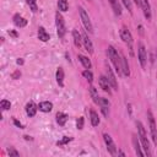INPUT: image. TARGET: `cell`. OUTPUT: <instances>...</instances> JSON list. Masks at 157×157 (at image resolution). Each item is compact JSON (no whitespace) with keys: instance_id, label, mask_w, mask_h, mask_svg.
<instances>
[{"instance_id":"9a60e30c","label":"cell","mask_w":157,"mask_h":157,"mask_svg":"<svg viewBox=\"0 0 157 157\" xmlns=\"http://www.w3.org/2000/svg\"><path fill=\"white\" fill-rule=\"evenodd\" d=\"M72 38H74V44H75V47L81 48V45H82V34H81L77 29H74V31H72Z\"/></svg>"},{"instance_id":"30bf717a","label":"cell","mask_w":157,"mask_h":157,"mask_svg":"<svg viewBox=\"0 0 157 157\" xmlns=\"http://www.w3.org/2000/svg\"><path fill=\"white\" fill-rule=\"evenodd\" d=\"M98 83H99V87H101L104 92H108V94L112 93V91H110V83H109L107 76L101 75V76H99V80H98Z\"/></svg>"},{"instance_id":"1f68e13d","label":"cell","mask_w":157,"mask_h":157,"mask_svg":"<svg viewBox=\"0 0 157 157\" xmlns=\"http://www.w3.org/2000/svg\"><path fill=\"white\" fill-rule=\"evenodd\" d=\"M121 4L128 9V11L131 13L132 12V5H131V0H121Z\"/></svg>"},{"instance_id":"ab89813d","label":"cell","mask_w":157,"mask_h":157,"mask_svg":"<svg viewBox=\"0 0 157 157\" xmlns=\"http://www.w3.org/2000/svg\"><path fill=\"white\" fill-rule=\"evenodd\" d=\"M156 53H157V52H156Z\"/></svg>"},{"instance_id":"e575fe53","label":"cell","mask_w":157,"mask_h":157,"mask_svg":"<svg viewBox=\"0 0 157 157\" xmlns=\"http://www.w3.org/2000/svg\"><path fill=\"white\" fill-rule=\"evenodd\" d=\"M11 76H12V78L17 80V78H18V77L21 76V72H20V70H16V71H15V72H13V74H12Z\"/></svg>"},{"instance_id":"f35d334b","label":"cell","mask_w":157,"mask_h":157,"mask_svg":"<svg viewBox=\"0 0 157 157\" xmlns=\"http://www.w3.org/2000/svg\"><path fill=\"white\" fill-rule=\"evenodd\" d=\"M134 2H135L137 6H141V0H134Z\"/></svg>"},{"instance_id":"603a6c76","label":"cell","mask_w":157,"mask_h":157,"mask_svg":"<svg viewBox=\"0 0 157 157\" xmlns=\"http://www.w3.org/2000/svg\"><path fill=\"white\" fill-rule=\"evenodd\" d=\"M56 82L60 87L64 86V70H63V67H58V70H56Z\"/></svg>"},{"instance_id":"8d00e7d4","label":"cell","mask_w":157,"mask_h":157,"mask_svg":"<svg viewBox=\"0 0 157 157\" xmlns=\"http://www.w3.org/2000/svg\"><path fill=\"white\" fill-rule=\"evenodd\" d=\"M9 34H10V36H12L13 38H16V37L18 36V34H17V33H16L15 31H9Z\"/></svg>"},{"instance_id":"cb8c5ba5","label":"cell","mask_w":157,"mask_h":157,"mask_svg":"<svg viewBox=\"0 0 157 157\" xmlns=\"http://www.w3.org/2000/svg\"><path fill=\"white\" fill-rule=\"evenodd\" d=\"M77 58H78L80 63L83 65V67H86V69H91V60H90L87 56H85V55H81V54H80Z\"/></svg>"},{"instance_id":"d590c367","label":"cell","mask_w":157,"mask_h":157,"mask_svg":"<svg viewBox=\"0 0 157 157\" xmlns=\"http://www.w3.org/2000/svg\"><path fill=\"white\" fill-rule=\"evenodd\" d=\"M13 123H15V125H16V126H18V128H21V129L23 128V125H22V124H21L18 120H16V119H15V120H13Z\"/></svg>"},{"instance_id":"d6986e66","label":"cell","mask_w":157,"mask_h":157,"mask_svg":"<svg viewBox=\"0 0 157 157\" xmlns=\"http://www.w3.org/2000/svg\"><path fill=\"white\" fill-rule=\"evenodd\" d=\"M132 146H134L135 153H136L137 156H145V152H142L141 146H140V144H139V140H137L136 135H132Z\"/></svg>"},{"instance_id":"ac0fdd59","label":"cell","mask_w":157,"mask_h":157,"mask_svg":"<svg viewBox=\"0 0 157 157\" xmlns=\"http://www.w3.org/2000/svg\"><path fill=\"white\" fill-rule=\"evenodd\" d=\"M121 74L126 77L130 76V69H129V64H128V59L125 56H121Z\"/></svg>"},{"instance_id":"e0dca14e","label":"cell","mask_w":157,"mask_h":157,"mask_svg":"<svg viewBox=\"0 0 157 157\" xmlns=\"http://www.w3.org/2000/svg\"><path fill=\"white\" fill-rule=\"evenodd\" d=\"M38 39L42 40V42H48V40L50 39L49 33H48V32L45 31V28L42 27V26L38 28Z\"/></svg>"},{"instance_id":"f1b7e54d","label":"cell","mask_w":157,"mask_h":157,"mask_svg":"<svg viewBox=\"0 0 157 157\" xmlns=\"http://www.w3.org/2000/svg\"><path fill=\"white\" fill-rule=\"evenodd\" d=\"M0 105H1V109H2V110H9V109L11 108V103H10V101H7V99H1Z\"/></svg>"},{"instance_id":"4fadbf2b","label":"cell","mask_w":157,"mask_h":157,"mask_svg":"<svg viewBox=\"0 0 157 157\" xmlns=\"http://www.w3.org/2000/svg\"><path fill=\"white\" fill-rule=\"evenodd\" d=\"M37 109H38V105H36L34 102H28V103L26 104V113H27V115H28L29 118L36 115Z\"/></svg>"},{"instance_id":"7c38bea8","label":"cell","mask_w":157,"mask_h":157,"mask_svg":"<svg viewBox=\"0 0 157 157\" xmlns=\"http://www.w3.org/2000/svg\"><path fill=\"white\" fill-rule=\"evenodd\" d=\"M82 43H83L85 49L88 52V54H92L93 53V44H92L91 39L88 38L87 33H82Z\"/></svg>"},{"instance_id":"f546056e","label":"cell","mask_w":157,"mask_h":157,"mask_svg":"<svg viewBox=\"0 0 157 157\" xmlns=\"http://www.w3.org/2000/svg\"><path fill=\"white\" fill-rule=\"evenodd\" d=\"M26 2L28 4L29 9H31L33 12H36V11L38 10V6H37V0H26Z\"/></svg>"},{"instance_id":"4316f807","label":"cell","mask_w":157,"mask_h":157,"mask_svg":"<svg viewBox=\"0 0 157 157\" xmlns=\"http://www.w3.org/2000/svg\"><path fill=\"white\" fill-rule=\"evenodd\" d=\"M90 94H91V97H92V99H93V102L97 104L98 103V93H97V90L93 87V86H91L90 87Z\"/></svg>"},{"instance_id":"8992f818","label":"cell","mask_w":157,"mask_h":157,"mask_svg":"<svg viewBox=\"0 0 157 157\" xmlns=\"http://www.w3.org/2000/svg\"><path fill=\"white\" fill-rule=\"evenodd\" d=\"M147 118H148V125H150V132H151V137L155 145H157V126L155 123V118L151 113V110L147 112Z\"/></svg>"},{"instance_id":"74e56055","label":"cell","mask_w":157,"mask_h":157,"mask_svg":"<svg viewBox=\"0 0 157 157\" xmlns=\"http://www.w3.org/2000/svg\"><path fill=\"white\" fill-rule=\"evenodd\" d=\"M16 63H17V65H22V64H23V60H22L21 58H18V59L16 60Z\"/></svg>"},{"instance_id":"8fae6325","label":"cell","mask_w":157,"mask_h":157,"mask_svg":"<svg viewBox=\"0 0 157 157\" xmlns=\"http://www.w3.org/2000/svg\"><path fill=\"white\" fill-rule=\"evenodd\" d=\"M107 78H108V81H109V83H110L112 88L117 91V90H118V82H117V77H115V75L113 74V71H112V69H110L109 66H107Z\"/></svg>"},{"instance_id":"44dd1931","label":"cell","mask_w":157,"mask_h":157,"mask_svg":"<svg viewBox=\"0 0 157 157\" xmlns=\"http://www.w3.org/2000/svg\"><path fill=\"white\" fill-rule=\"evenodd\" d=\"M90 119H91V124L93 126H97L99 124V117H98V113L93 109L90 110Z\"/></svg>"},{"instance_id":"ba28073f","label":"cell","mask_w":157,"mask_h":157,"mask_svg":"<svg viewBox=\"0 0 157 157\" xmlns=\"http://www.w3.org/2000/svg\"><path fill=\"white\" fill-rule=\"evenodd\" d=\"M103 140H104V142H105V146H107L108 152H109L112 156H115V155H117V146H115L113 139L110 137V135L104 134V135H103Z\"/></svg>"},{"instance_id":"9c48e42d","label":"cell","mask_w":157,"mask_h":157,"mask_svg":"<svg viewBox=\"0 0 157 157\" xmlns=\"http://www.w3.org/2000/svg\"><path fill=\"white\" fill-rule=\"evenodd\" d=\"M140 7L142 9V12H144V16L146 17V20L151 21L152 15H151V5H150L148 0H141V6Z\"/></svg>"},{"instance_id":"836d02e7","label":"cell","mask_w":157,"mask_h":157,"mask_svg":"<svg viewBox=\"0 0 157 157\" xmlns=\"http://www.w3.org/2000/svg\"><path fill=\"white\" fill-rule=\"evenodd\" d=\"M7 153H9L10 156H16V157H17V156L20 155V153H18V152H17V151H16L15 148H12V147L7 148Z\"/></svg>"},{"instance_id":"ffe728a7","label":"cell","mask_w":157,"mask_h":157,"mask_svg":"<svg viewBox=\"0 0 157 157\" xmlns=\"http://www.w3.org/2000/svg\"><path fill=\"white\" fill-rule=\"evenodd\" d=\"M108 1H109L110 6H112L114 13H115L117 16H120V15H121V6H120L119 0H108Z\"/></svg>"},{"instance_id":"d6a6232c","label":"cell","mask_w":157,"mask_h":157,"mask_svg":"<svg viewBox=\"0 0 157 157\" xmlns=\"http://www.w3.org/2000/svg\"><path fill=\"white\" fill-rule=\"evenodd\" d=\"M83 123H85V120H83V117H80V118L76 120V128H77L78 130L83 129Z\"/></svg>"},{"instance_id":"5bb4252c","label":"cell","mask_w":157,"mask_h":157,"mask_svg":"<svg viewBox=\"0 0 157 157\" xmlns=\"http://www.w3.org/2000/svg\"><path fill=\"white\" fill-rule=\"evenodd\" d=\"M13 23H15L16 27H20L21 28V27H25L27 25V20L25 17H22L21 15L16 13V15H13Z\"/></svg>"},{"instance_id":"3957f363","label":"cell","mask_w":157,"mask_h":157,"mask_svg":"<svg viewBox=\"0 0 157 157\" xmlns=\"http://www.w3.org/2000/svg\"><path fill=\"white\" fill-rule=\"evenodd\" d=\"M55 25H56V32H58V37L59 38H64L65 33H66V26H65V21L61 16V13L58 11L55 13Z\"/></svg>"},{"instance_id":"5b68a950","label":"cell","mask_w":157,"mask_h":157,"mask_svg":"<svg viewBox=\"0 0 157 157\" xmlns=\"http://www.w3.org/2000/svg\"><path fill=\"white\" fill-rule=\"evenodd\" d=\"M78 13H80V18L82 21V25L83 27L86 28V31H88V33H92L93 32V26H92V22L90 20V16L88 13L86 12V10L83 7H78Z\"/></svg>"},{"instance_id":"6da1fadb","label":"cell","mask_w":157,"mask_h":157,"mask_svg":"<svg viewBox=\"0 0 157 157\" xmlns=\"http://www.w3.org/2000/svg\"><path fill=\"white\" fill-rule=\"evenodd\" d=\"M136 126H137L139 137H140V141H141V144H142V148H144V151H145V155H146V156H151L150 142H148L147 134H146V130H145L142 123H141V121H136Z\"/></svg>"},{"instance_id":"7a4b0ae2","label":"cell","mask_w":157,"mask_h":157,"mask_svg":"<svg viewBox=\"0 0 157 157\" xmlns=\"http://www.w3.org/2000/svg\"><path fill=\"white\" fill-rule=\"evenodd\" d=\"M108 56H109V59H110V61H112L115 71L118 72V75H120L121 74V58L119 56L118 50L113 45H109L108 47Z\"/></svg>"},{"instance_id":"52a82bcc","label":"cell","mask_w":157,"mask_h":157,"mask_svg":"<svg viewBox=\"0 0 157 157\" xmlns=\"http://www.w3.org/2000/svg\"><path fill=\"white\" fill-rule=\"evenodd\" d=\"M137 58H139V61H140V65L142 69L146 67V64H147V52H146V48L145 45L140 42L139 45H137Z\"/></svg>"},{"instance_id":"484cf974","label":"cell","mask_w":157,"mask_h":157,"mask_svg":"<svg viewBox=\"0 0 157 157\" xmlns=\"http://www.w3.org/2000/svg\"><path fill=\"white\" fill-rule=\"evenodd\" d=\"M101 108H109V105H110V103H109V101L107 99V98H104V97H99L98 98V103H97Z\"/></svg>"},{"instance_id":"277c9868","label":"cell","mask_w":157,"mask_h":157,"mask_svg":"<svg viewBox=\"0 0 157 157\" xmlns=\"http://www.w3.org/2000/svg\"><path fill=\"white\" fill-rule=\"evenodd\" d=\"M119 34H120V38L123 39V42H124L125 44H128V45H129L130 54L132 55V54H134V53H132V42H134V39H132L131 32H130L126 27H121V28H120V31H119Z\"/></svg>"},{"instance_id":"4dcf8cb0","label":"cell","mask_w":157,"mask_h":157,"mask_svg":"<svg viewBox=\"0 0 157 157\" xmlns=\"http://www.w3.org/2000/svg\"><path fill=\"white\" fill-rule=\"evenodd\" d=\"M70 141H72V137L64 136L61 140H59V141L56 142V145H58V146H63V145H66V144H67V142H70Z\"/></svg>"},{"instance_id":"d4e9b609","label":"cell","mask_w":157,"mask_h":157,"mask_svg":"<svg viewBox=\"0 0 157 157\" xmlns=\"http://www.w3.org/2000/svg\"><path fill=\"white\" fill-rule=\"evenodd\" d=\"M58 7H59V11L65 12L69 9V4L66 0H58Z\"/></svg>"},{"instance_id":"83f0119b","label":"cell","mask_w":157,"mask_h":157,"mask_svg":"<svg viewBox=\"0 0 157 157\" xmlns=\"http://www.w3.org/2000/svg\"><path fill=\"white\" fill-rule=\"evenodd\" d=\"M82 75H83V77H85V78H86V80H87L90 83L93 81V74L90 71V69H86V70L82 72Z\"/></svg>"},{"instance_id":"7402d4cb","label":"cell","mask_w":157,"mask_h":157,"mask_svg":"<svg viewBox=\"0 0 157 157\" xmlns=\"http://www.w3.org/2000/svg\"><path fill=\"white\" fill-rule=\"evenodd\" d=\"M67 114H65V113H61V112H59V113H56V121H58V124L60 125V126H64L65 125V123L67 121Z\"/></svg>"},{"instance_id":"2e32d148","label":"cell","mask_w":157,"mask_h":157,"mask_svg":"<svg viewBox=\"0 0 157 157\" xmlns=\"http://www.w3.org/2000/svg\"><path fill=\"white\" fill-rule=\"evenodd\" d=\"M38 109L40 112H44V113H49L52 109H53V103L49 102V101H44V102H40L38 104Z\"/></svg>"}]
</instances>
